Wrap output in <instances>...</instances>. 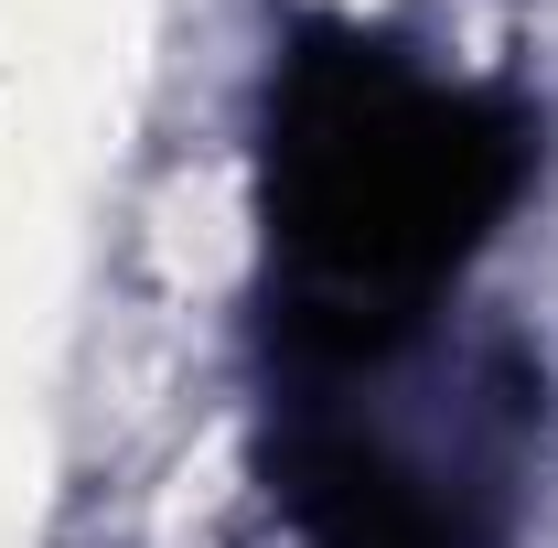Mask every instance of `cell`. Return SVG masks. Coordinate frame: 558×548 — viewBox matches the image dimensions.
Masks as SVG:
<instances>
[{
  "label": "cell",
  "mask_w": 558,
  "mask_h": 548,
  "mask_svg": "<svg viewBox=\"0 0 558 548\" xmlns=\"http://www.w3.org/2000/svg\"><path fill=\"white\" fill-rule=\"evenodd\" d=\"M526 172L537 119L515 97L429 75L387 33L301 22L258 108L269 377L365 388L398 366L451 279L494 248Z\"/></svg>",
  "instance_id": "1"
},
{
  "label": "cell",
  "mask_w": 558,
  "mask_h": 548,
  "mask_svg": "<svg viewBox=\"0 0 558 548\" xmlns=\"http://www.w3.org/2000/svg\"><path fill=\"white\" fill-rule=\"evenodd\" d=\"M258 474L290 548H494V495L418 463L354 409V388H279Z\"/></svg>",
  "instance_id": "2"
}]
</instances>
